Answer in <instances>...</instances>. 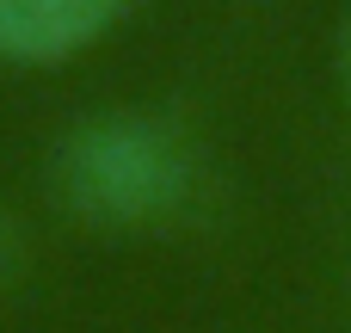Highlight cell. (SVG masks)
Segmentation results:
<instances>
[{
    "label": "cell",
    "mask_w": 351,
    "mask_h": 333,
    "mask_svg": "<svg viewBox=\"0 0 351 333\" xmlns=\"http://www.w3.org/2000/svg\"><path fill=\"white\" fill-rule=\"evenodd\" d=\"M191 148L179 130L142 111H105L68 130L56 154V192L80 222L99 229H148L167 222L191 198Z\"/></svg>",
    "instance_id": "1"
},
{
    "label": "cell",
    "mask_w": 351,
    "mask_h": 333,
    "mask_svg": "<svg viewBox=\"0 0 351 333\" xmlns=\"http://www.w3.org/2000/svg\"><path fill=\"white\" fill-rule=\"evenodd\" d=\"M123 0H0V62H68L117 25Z\"/></svg>",
    "instance_id": "2"
},
{
    "label": "cell",
    "mask_w": 351,
    "mask_h": 333,
    "mask_svg": "<svg viewBox=\"0 0 351 333\" xmlns=\"http://www.w3.org/2000/svg\"><path fill=\"white\" fill-rule=\"evenodd\" d=\"M339 87H346V105H351V12L339 25Z\"/></svg>",
    "instance_id": "3"
},
{
    "label": "cell",
    "mask_w": 351,
    "mask_h": 333,
    "mask_svg": "<svg viewBox=\"0 0 351 333\" xmlns=\"http://www.w3.org/2000/svg\"><path fill=\"white\" fill-rule=\"evenodd\" d=\"M0 260H6V222H0Z\"/></svg>",
    "instance_id": "4"
}]
</instances>
